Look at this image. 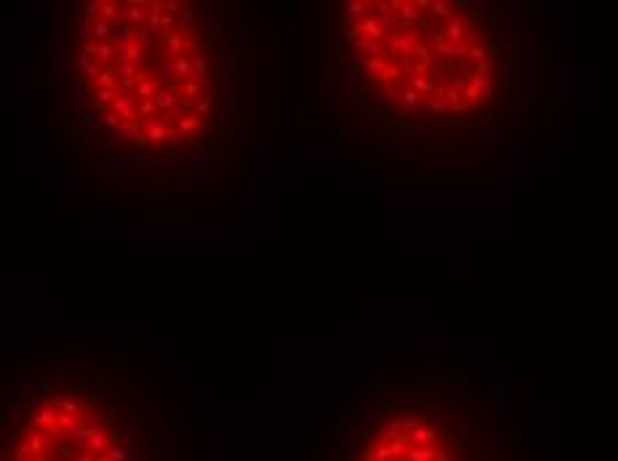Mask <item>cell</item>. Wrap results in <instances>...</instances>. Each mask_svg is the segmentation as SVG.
I'll use <instances>...</instances> for the list:
<instances>
[{
	"label": "cell",
	"mask_w": 618,
	"mask_h": 461,
	"mask_svg": "<svg viewBox=\"0 0 618 461\" xmlns=\"http://www.w3.org/2000/svg\"><path fill=\"white\" fill-rule=\"evenodd\" d=\"M203 11L99 0L78 22V91L96 126L139 152L184 149L216 123V56Z\"/></svg>",
	"instance_id": "1"
},
{
	"label": "cell",
	"mask_w": 618,
	"mask_h": 461,
	"mask_svg": "<svg viewBox=\"0 0 618 461\" xmlns=\"http://www.w3.org/2000/svg\"><path fill=\"white\" fill-rule=\"evenodd\" d=\"M461 6L443 0H360L341 14L346 78L395 118L477 115L493 99L490 51Z\"/></svg>",
	"instance_id": "2"
},
{
	"label": "cell",
	"mask_w": 618,
	"mask_h": 461,
	"mask_svg": "<svg viewBox=\"0 0 618 461\" xmlns=\"http://www.w3.org/2000/svg\"><path fill=\"white\" fill-rule=\"evenodd\" d=\"M120 437L91 400L59 394L19 432L8 461H123Z\"/></svg>",
	"instance_id": "3"
},
{
	"label": "cell",
	"mask_w": 618,
	"mask_h": 461,
	"mask_svg": "<svg viewBox=\"0 0 618 461\" xmlns=\"http://www.w3.org/2000/svg\"><path fill=\"white\" fill-rule=\"evenodd\" d=\"M437 432L421 419H392L365 443L360 461H451L435 448Z\"/></svg>",
	"instance_id": "4"
}]
</instances>
